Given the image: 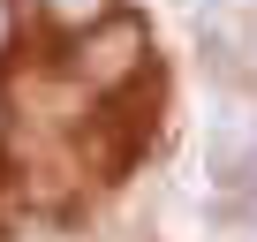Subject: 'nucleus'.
<instances>
[{"instance_id":"nucleus-1","label":"nucleus","mask_w":257,"mask_h":242,"mask_svg":"<svg viewBox=\"0 0 257 242\" xmlns=\"http://www.w3.org/2000/svg\"><path fill=\"white\" fill-rule=\"evenodd\" d=\"M197 68L212 76L219 98H249V91H257V53H249L234 8H204V16H197Z\"/></svg>"},{"instance_id":"nucleus-2","label":"nucleus","mask_w":257,"mask_h":242,"mask_svg":"<svg viewBox=\"0 0 257 242\" xmlns=\"http://www.w3.org/2000/svg\"><path fill=\"white\" fill-rule=\"evenodd\" d=\"M204 174H212V189H242V197H257V121L249 113H227V121H212V137H204Z\"/></svg>"},{"instance_id":"nucleus-3","label":"nucleus","mask_w":257,"mask_h":242,"mask_svg":"<svg viewBox=\"0 0 257 242\" xmlns=\"http://www.w3.org/2000/svg\"><path fill=\"white\" fill-rule=\"evenodd\" d=\"M137 53H144V23H106L91 38V53H83V76L91 83H113V76L137 68Z\"/></svg>"},{"instance_id":"nucleus-4","label":"nucleus","mask_w":257,"mask_h":242,"mask_svg":"<svg viewBox=\"0 0 257 242\" xmlns=\"http://www.w3.org/2000/svg\"><path fill=\"white\" fill-rule=\"evenodd\" d=\"M46 16H53L61 31H91V23L106 16V0H46Z\"/></svg>"}]
</instances>
